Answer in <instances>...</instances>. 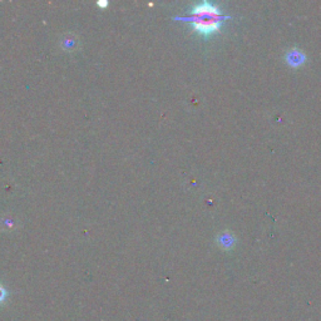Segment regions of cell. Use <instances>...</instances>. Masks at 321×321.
<instances>
[{"mask_svg":"<svg viewBox=\"0 0 321 321\" xmlns=\"http://www.w3.org/2000/svg\"><path fill=\"white\" fill-rule=\"evenodd\" d=\"M5 299H7V290L0 285V304H2Z\"/></svg>","mask_w":321,"mask_h":321,"instance_id":"4","label":"cell"},{"mask_svg":"<svg viewBox=\"0 0 321 321\" xmlns=\"http://www.w3.org/2000/svg\"><path fill=\"white\" fill-rule=\"evenodd\" d=\"M286 59H288V63L290 65H292V67H299L300 64H303L304 62H305V56H304V54L297 52V50H292V52H290L288 54V56H286Z\"/></svg>","mask_w":321,"mask_h":321,"instance_id":"2","label":"cell"},{"mask_svg":"<svg viewBox=\"0 0 321 321\" xmlns=\"http://www.w3.org/2000/svg\"><path fill=\"white\" fill-rule=\"evenodd\" d=\"M229 18L230 16L221 14L217 7H214L209 2H202L193 8L191 15L176 19L190 23L195 32L203 36H210L211 34L217 33L222 23Z\"/></svg>","mask_w":321,"mask_h":321,"instance_id":"1","label":"cell"},{"mask_svg":"<svg viewBox=\"0 0 321 321\" xmlns=\"http://www.w3.org/2000/svg\"><path fill=\"white\" fill-rule=\"evenodd\" d=\"M221 240H222V241H221V242L225 243L226 247H227V246H230V245H232V243H234V240H232V238L230 237L229 235H223Z\"/></svg>","mask_w":321,"mask_h":321,"instance_id":"3","label":"cell"}]
</instances>
